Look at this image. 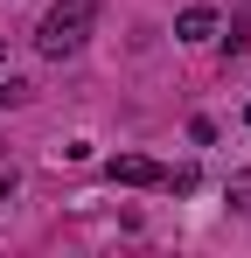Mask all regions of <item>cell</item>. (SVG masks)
Listing matches in <instances>:
<instances>
[{
  "instance_id": "3957f363",
  "label": "cell",
  "mask_w": 251,
  "mask_h": 258,
  "mask_svg": "<svg viewBox=\"0 0 251 258\" xmlns=\"http://www.w3.org/2000/svg\"><path fill=\"white\" fill-rule=\"evenodd\" d=\"M174 35H181V42H209V35H216V7H181Z\"/></svg>"
},
{
  "instance_id": "6da1fadb",
  "label": "cell",
  "mask_w": 251,
  "mask_h": 258,
  "mask_svg": "<svg viewBox=\"0 0 251 258\" xmlns=\"http://www.w3.org/2000/svg\"><path fill=\"white\" fill-rule=\"evenodd\" d=\"M91 21H98V0H56L42 14V28H35V49L49 63H63V56H77L91 42Z\"/></svg>"
},
{
  "instance_id": "5b68a950",
  "label": "cell",
  "mask_w": 251,
  "mask_h": 258,
  "mask_svg": "<svg viewBox=\"0 0 251 258\" xmlns=\"http://www.w3.org/2000/svg\"><path fill=\"white\" fill-rule=\"evenodd\" d=\"M7 105H28V84H21V77H7V70H0V112H7Z\"/></svg>"
},
{
  "instance_id": "52a82bcc",
  "label": "cell",
  "mask_w": 251,
  "mask_h": 258,
  "mask_svg": "<svg viewBox=\"0 0 251 258\" xmlns=\"http://www.w3.org/2000/svg\"><path fill=\"white\" fill-rule=\"evenodd\" d=\"M230 203H251V168H244V174H230Z\"/></svg>"
},
{
  "instance_id": "ba28073f",
  "label": "cell",
  "mask_w": 251,
  "mask_h": 258,
  "mask_svg": "<svg viewBox=\"0 0 251 258\" xmlns=\"http://www.w3.org/2000/svg\"><path fill=\"white\" fill-rule=\"evenodd\" d=\"M0 70H7V42H0Z\"/></svg>"
},
{
  "instance_id": "277c9868",
  "label": "cell",
  "mask_w": 251,
  "mask_h": 258,
  "mask_svg": "<svg viewBox=\"0 0 251 258\" xmlns=\"http://www.w3.org/2000/svg\"><path fill=\"white\" fill-rule=\"evenodd\" d=\"M223 49H230V56H244V49H251V0L230 14V35H223Z\"/></svg>"
},
{
  "instance_id": "7a4b0ae2",
  "label": "cell",
  "mask_w": 251,
  "mask_h": 258,
  "mask_svg": "<svg viewBox=\"0 0 251 258\" xmlns=\"http://www.w3.org/2000/svg\"><path fill=\"white\" fill-rule=\"evenodd\" d=\"M105 174H112L119 188H154V181H161V168H154L147 154H112V161H105Z\"/></svg>"
},
{
  "instance_id": "9c48e42d",
  "label": "cell",
  "mask_w": 251,
  "mask_h": 258,
  "mask_svg": "<svg viewBox=\"0 0 251 258\" xmlns=\"http://www.w3.org/2000/svg\"><path fill=\"white\" fill-rule=\"evenodd\" d=\"M244 126H251V105H244Z\"/></svg>"
},
{
  "instance_id": "8992f818",
  "label": "cell",
  "mask_w": 251,
  "mask_h": 258,
  "mask_svg": "<svg viewBox=\"0 0 251 258\" xmlns=\"http://www.w3.org/2000/svg\"><path fill=\"white\" fill-rule=\"evenodd\" d=\"M161 188H174V196H196V168H174V174H161Z\"/></svg>"
}]
</instances>
